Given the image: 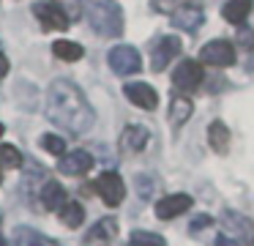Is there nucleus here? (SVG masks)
Returning a JSON list of instances; mask_svg holds the SVG:
<instances>
[{"label": "nucleus", "instance_id": "obj_1", "mask_svg": "<svg viewBox=\"0 0 254 246\" xmlns=\"http://www.w3.org/2000/svg\"><path fill=\"white\" fill-rule=\"evenodd\" d=\"M47 118L68 134H85L96 123L88 96L71 80H55L47 90Z\"/></svg>", "mask_w": 254, "mask_h": 246}, {"label": "nucleus", "instance_id": "obj_2", "mask_svg": "<svg viewBox=\"0 0 254 246\" xmlns=\"http://www.w3.org/2000/svg\"><path fill=\"white\" fill-rule=\"evenodd\" d=\"M82 3V14L85 19L93 25V30L99 36L107 38H118L123 33V11L115 0H79Z\"/></svg>", "mask_w": 254, "mask_h": 246}, {"label": "nucleus", "instance_id": "obj_3", "mask_svg": "<svg viewBox=\"0 0 254 246\" xmlns=\"http://www.w3.org/2000/svg\"><path fill=\"white\" fill-rule=\"evenodd\" d=\"M199 63L213 66V69H227V66L235 63V44L227 41V38H216L208 41L199 52Z\"/></svg>", "mask_w": 254, "mask_h": 246}, {"label": "nucleus", "instance_id": "obj_4", "mask_svg": "<svg viewBox=\"0 0 254 246\" xmlns=\"http://www.w3.org/2000/svg\"><path fill=\"white\" fill-rule=\"evenodd\" d=\"M205 80V69L199 60H181V63L172 69V85L178 87V90H197L199 85H202Z\"/></svg>", "mask_w": 254, "mask_h": 246}, {"label": "nucleus", "instance_id": "obj_5", "mask_svg": "<svg viewBox=\"0 0 254 246\" xmlns=\"http://www.w3.org/2000/svg\"><path fill=\"white\" fill-rule=\"evenodd\" d=\"M93 186H96V191H99V197L110 208H118L126 200V183H123V178L118 172H101Z\"/></svg>", "mask_w": 254, "mask_h": 246}, {"label": "nucleus", "instance_id": "obj_6", "mask_svg": "<svg viewBox=\"0 0 254 246\" xmlns=\"http://www.w3.org/2000/svg\"><path fill=\"white\" fill-rule=\"evenodd\" d=\"M181 52V38L178 36H161L156 38V44L150 47V69L153 71H164L172 60Z\"/></svg>", "mask_w": 254, "mask_h": 246}, {"label": "nucleus", "instance_id": "obj_7", "mask_svg": "<svg viewBox=\"0 0 254 246\" xmlns=\"http://www.w3.org/2000/svg\"><path fill=\"white\" fill-rule=\"evenodd\" d=\"M33 14H36V19L41 22L44 30H68V27H71V19L58 8V3H52V0H39V3H33Z\"/></svg>", "mask_w": 254, "mask_h": 246}, {"label": "nucleus", "instance_id": "obj_8", "mask_svg": "<svg viewBox=\"0 0 254 246\" xmlns=\"http://www.w3.org/2000/svg\"><path fill=\"white\" fill-rule=\"evenodd\" d=\"M110 69L115 71V74H137L139 69H142V58H139V52L134 47H128V44H121V47H115L110 52Z\"/></svg>", "mask_w": 254, "mask_h": 246}, {"label": "nucleus", "instance_id": "obj_9", "mask_svg": "<svg viewBox=\"0 0 254 246\" xmlns=\"http://www.w3.org/2000/svg\"><path fill=\"white\" fill-rule=\"evenodd\" d=\"M191 202L194 200L189 194H167L156 202V216H159L161 222H170V219H175V216H183V213L191 208Z\"/></svg>", "mask_w": 254, "mask_h": 246}, {"label": "nucleus", "instance_id": "obj_10", "mask_svg": "<svg viewBox=\"0 0 254 246\" xmlns=\"http://www.w3.org/2000/svg\"><path fill=\"white\" fill-rule=\"evenodd\" d=\"M58 169L63 175H85L93 169V156L88 151H71V153H63L61 162H58Z\"/></svg>", "mask_w": 254, "mask_h": 246}, {"label": "nucleus", "instance_id": "obj_11", "mask_svg": "<svg viewBox=\"0 0 254 246\" xmlns=\"http://www.w3.org/2000/svg\"><path fill=\"white\" fill-rule=\"evenodd\" d=\"M123 93H126V98L139 109H156L159 107V93L150 85H145V82H131V85L123 87Z\"/></svg>", "mask_w": 254, "mask_h": 246}, {"label": "nucleus", "instance_id": "obj_12", "mask_svg": "<svg viewBox=\"0 0 254 246\" xmlns=\"http://www.w3.org/2000/svg\"><path fill=\"white\" fill-rule=\"evenodd\" d=\"M170 19H172V25H175V27L194 33L199 25H202L205 14H202V5H199V0H197V3H186V5H181V8H178L175 14L170 16Z\"/></svg>", "mask_w": 254, "mask_h": 246}, {"label": "nucleus", "instance_id": "obj_13", "mask_svg": "<svg viewBox=\"0 0 254 246\" xmlns=\"http://www.w3.org/2000/svg\"><path fill=\"white\" fill-rule=\"evenodd\" d=\"M148 142H150V131L145 129V126L131 123V126H126L123 134H121V151L123 153H139V151L148 148Z\"/></svg>", "mask_w": 254, "mask_h": 246}, {"label": "nucleus", "instance_id": "obj_14", "mask_svg": "<svg viewBox=\"0 0 254 246\" xmlns=\"http://www.w3.org/2000/svg\"><path fill=\"white\" fill-rule=\"evenodd\" d=\"M115 238H118V219L107 216V219H101V222L93 224V230L88 233L85 241H88L90 246H110Z\"/></svg>", "mask_w": 254, "mask_h": 246}, {"label": "nucleus", "instance_id": "obj_15", "mask_svg": "<svg viewBox=\"0 0 254 246\" xmlns=\"http://www.w3.org/2000/svg\"><path fill=\"white\" fill-rule=\"evenodd\" d=\"M39 200H41V205H44L47 211L58 213V211H61V208L68 202V194H66V189H63L58 180H47L44 189L39 191Z\"/></svg>", "mask_w": 254, "mask_h": 246}, {"label": "nucleus", "instance_id": "obj_16", "mask_svg": "<svg viewBox=\"0 0 254 246\" xmlns=\"http://www.w3.org/2000/svg\"><path fill=\"white\" fill-rule=\"evenodd\" d=\"M224 227H227V235H232V238H238V241H254V230H252V222H249L246 216H241V213H235V211H224Z\"/></svg>", "mask_w": 254, "mask_h": 246}, {"label": "nucleus", "instance_id": "obj_17", "mask_svg": "<svg viewBox=\"0 0 254 246\" xmlns=\"http://www.w3.org/2000/svg\"><path fill=\"white\" fill-rule=\"evenodd\" d=\"M191 112H194L191 98L175 93V96H172V101H170V126H172V129H181V126L191 118Z\"/></svg>", "mask_w": 254, "mask_h": 246}, {"label": "nucleus", "instance_id": "obj_18", "mask_svg": "<svg viewBox=\"0 0 254 246\" xmlns=\"http://www.w3.org/2000/svg\"><path fill=\"white\" fill-rule=\"evenodd\" d=\"M252 5H254V0H227L221 14H224V19L232 22V25H243L246 16L252 14Z\"/></svg>", "mask_w": 254, "mask_h": 246}, {"label": "nucleus", "instance_id": "obj_19", "mask_svg": "<svg viewBox=\"0 0 254 246\" xmlns=\"http://www.w3.org/2000/svg\"><path fill=\"white\" fill-rule=\"evenodd\" d=\"M208 142L219 156H224V153L230 151V129H227L221 120H213V123L208 126Z\"/></svg>", "mask_w": 254, "mask_h": 246}, {"label": "nucleus", "instance_id": "obj_20", "mask_svg": "<svg viewBox=\"0 0 254 246\" xmlns=\"http://www.w3.org/2000/svg\"><path fill=\"white\" fill-rule=\"evenodd\" d=\"M14 246H58V244L30 227H17L14 230Z\"/></svg>", "mask_w": 254, "mask_h": 246}, {"label": "nucleus", "instance_id": "obj_21", "mask_svg": "<svg viewBox=\"0 0 254 246\" xmlns=\"http://www.w3.org/2000/svg\"><path fill=\"white\" fill-rule=\"evenodd\" d=\"M58 213H61V222L66 224V227H71V230H77L79 224L85 222V208L79 205L77 200H68L66 205H63L61 211H58Z\"/></svg>", "mask_w": 254, "mask_h": 246}, {"label": "nucleus", "instance_id": "obj_22", "mask_svg": "<svg viewBox=\"0 0 254 246\" xmlns=\"http://www.w3.org/2000/svg\"><path fill=\"white\" fill-rule=\"evenodd\" d=\"M52 52H55L58 60L74 63V60H79L85 55V49L79 47V44H74V41H55V44H52Z\"/></svg>", "mask_w": 254, "mask_h": 246}, {"label": "nucleus", "instance_id": "obj_23", "mask_svg": "<svg viewBox=\"0 0 254 246\" xmlns=\"http://www.w3.org/2000/svg\"><path fill=\"white\" fill-rule=\"evenodd\" d=\"M128 241H131V246H167V241L159 233H150V230H134Z\"/></svg>", "mask_w": 254, "mask_h": 246}, {"label": "nucleus", "instance_id": "obj_24", "mask_svg": "<svg viewBox=\"0 0 254 246\" xmlns=\"http://www.w3.org/2000/svg\"><path fill=\"white\" fill-rule=\"evenodd\" d=\"M0 167L19 169L22 167V153H19L14 145H0Z\"/></svg>", "mask_w": 254, "mask_h": 246}, {"label": "nucleus", "instance_id": "obj_25", "mask_svg": "<svg viewBox=\"0 0 254 246\" xmlns=\"http://www.w3.org/2000/svg\"><path fill=\"white\" fill-rule=\"evenodd\" d=\"M41 148H44L47 153H52V156H63L66 153V140L58 134H44L41 137Z\"/></svg>", "mask_w": 254, "mask_h": 246}, {"label": "nucleus", "instance_id": "obj_26", "mask_svg": "<svg viewBox=\"0 0 254 246\" xmlns=\"http://www.w3.org/2000/svg\"><path fill=\"white\" fill-rule=\"evenodd\" d=\"M186 3H197V0H150V5H153L156 14H167V16H172L181 5H186Z\"/></svg>", "mask_w": 254, "mask_h": 246}, {"label": "nucleus", "instance_id": "obj_27", "mask_svg": "<svg viewBox=\"0 0 254 246\" xmlns=\"http://www.w3.org/2000/svg\"><path fill=\"white\" fill-rule=\"evenodd\" d=\"M52 3H58V8H61L71 22H77L79 14H82V3H79V0H52Z\"/></svg>", "mask_w": 254, "mask_h": 246}, {"label": "nucleus", "instance_id": "obj_28", "mask_svg": "<svg viewBox=\"0 0 254 246\" xmlns=\"http://www.w3.org/2000/svg\"><path fill=\"white\" fill-rule=\"evenodd\" d=\"M235 47H243V49H252L254 47V33L249 30L246 25H238V44Z\"/></svg>", "mask_w": 254, "mask_h": 246}, {"label": "nucleus", "instance_id": "obj_29", "mask_svg": "<svg viewBox=\"0 0 254 246\" xmlns=\"http://www.w3.org/2000/svg\"><path fill=\"white\" fill-rule=\"evenodd\" d=\"M210 224H213V219H210V216H205V213H202V216H197V219H194L191 233H199L202 227H210Z\"/></svg>", "mask_w": 254, "mask_h": 246}, {"label": "nucleus", "instance_id": "obj_30", "mask_svg": "<svg viewBox=\"0 0 254 246\" xmlns=\"http://www.w3.org/2000/svg\"><path fill=\"white\" fill-rule=\"evenodd\" d=\"M213 246H241V244H238V238L221 233V235H216V244H213Z\"/></svg>", "mask_w": 254, "mask_h": 246}, {"label": "nucleus", "instance_id": "obj_31", "mask_svg": "<svg viewBox=\"0 0 254 246\" xmlns=\"http://www.w3.org/2000/svg\"><path fill=\"white\" fill-rule=\"evenodd\" d=\"M8 74V58L3 52H0V80H3V77Z\"/></svg>", "mask_w": 254, "mask_h": 246}, {"label": "nucleus", "instance_id": "obj_32", "mask_svg": "<svg viewBox=\"0 0 254 246\" xmlns=\"http://www.w3.org/2000/svg\"><path fill=\"white\" fill-rule=\"evenodd\" d=\"M3 131H6V129H3V123H0V137H3Z\"/></svg>", "mask_w": 254, "mask_h": 246}, {"label": "nucleus", "instance_id": "obj_33", "mask_svg": "<svg viewBox=\"0 0 254 246\" xmlns=\"http://www.w3.org/2000/svg\"><path fill=\"white\" fill-rule=\"evenodd\" d=\"M0 183H3V175H0Z\"/></svg>", "mask_w": 254, "mask_h": 246}, {"label": "nucleus", "instance_id": "obj_34", "mask_svg": "<svg viewBox=\"0 0 254 246\" xmlns=\"http://www.w3.org/2000/svg\"><path fill=\"white\" fill-rule=\"evenodd\" d=\"M252 246H254V241H252Z\"/></svg>", "mask_w": 254, "mask_h": 246}]
</instances>
